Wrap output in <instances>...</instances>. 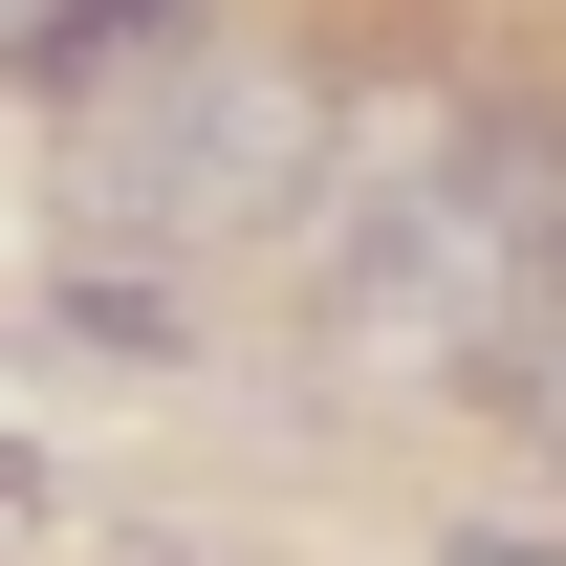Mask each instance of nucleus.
Returning <instances> with one entry per match:
<instances>
[{
	"label": "nucleus",
	"instance_id": "obj_3",
	"mask_svg": "<svg viewBox=\"0 0 566 566\" xmlns=\"http://www.w3.org/2000/svg\"><path fill=\"white\" fill-rule=\"evenodd\" d=\"M523 392H545V415H566V305H545V349H523Z\"/></svg>",
	"mask_w": 566,
	"mask_h": 566
},
{
	"label": "nucleus",
	"instance_id": "obj_1",
	"mask_svg": "<svg viewBox=\"0 0 566 566\" xmlns=\"http://www.w3.org/2000/svg\"><path fill=\"white\" fill-rule=\"evenodd\" d=\"M283 197H327V87L262 66V44H197V22L66 132V240H109V262H153V240L197 262V240H240Z\"/></svg>",
	"mask_w": 566,
	"mask_h": 566
},
{
	"label": "nucleus",
	"instance_id": "obj_2",
	"mask_svg": "<svg viewBox=\"0 0 566 566\" xmlns=\"http://www.w3.org/2000/svg\"><path fill=\"white\" fill-rule=\"evenodd\" d=\"M0 44H22V66H66V44H87V0H0Z\"/></svg>",
	"mask_w": 566,
	"mask_h": 566
}]
</instances>
